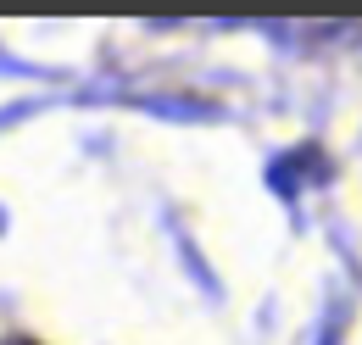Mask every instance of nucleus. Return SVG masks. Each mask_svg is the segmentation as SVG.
Masks as SVG:
<instances>
[{
	"mask_svg": "<svg viewBox=\"0 0 362 345\" xmlns=\"http://www.w3.org/2000/svg\"><path fill=\"white\" fill-rule=\"evenodd\" d=\"M334 329H340V317H329V323H323V334H317V345H334Z\"/></svg>",
	"mask_w": 362,
	"mask_h": 345,
	"instance_id": "1",
	"label": "nucleus"
}]
</instances>
